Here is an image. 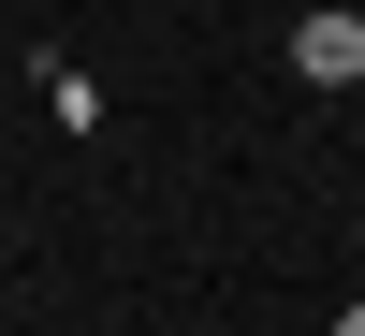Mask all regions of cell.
I'll list each match as a JSON object with an SVG mask.
<instances>
[{
	"label": "cell",
	"mask_w": 365,
	"mask_h": 336,
	"mask_svg": "<svg viewBox=\"0 0 365 336\" xmlns=\"http://www.w3.org/2000/svg\"><path fill=\"white\" fill-rule=\"evenodd\" d=\"M336 336H365V292H351V307H336Z\"/></svg>",
	"instance_id": "7a4b0ae2"
},
{
	"label": "cell",
	"mask_w": 365,
	"mask_h": 336,
	"mask_svg": "<svg viewBox=\"0 0 365 336\" xmlns=\"http://www.w3.org/2000/svg\"><path fill=\"white\" fill-rule=\"evenodd\" d=\"M292 73H307V88H365V15H336V0L292 15Z\"/></svg>",
	"instance_id": "6da1fadb"
}]
</instances>
